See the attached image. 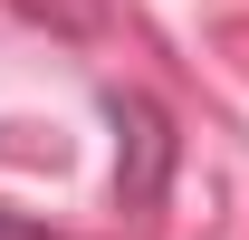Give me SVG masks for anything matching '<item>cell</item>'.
I'll return each mask as SVG.
<instances>
[{
    "label": "cell",
    "instance_id": "cell-1",
    "mask_svg": "<svg viewBox=\"0 0 249 240\" xmlns=\"http://www.w3.org/2000/svg\"><path fill=\"white\" fill-rule=\"evenodd\" d=\"M106 116H115V135H124V154H115L124 211H154L163 202V173H173V125H163L154 96H106Z\"/></svg>",
    "mask_w": 249,
    "mask_h": 240
},
{
    "label": "cell",
    "instance_id": "cell-2",
    "mask_svg": "<svg viewBox=\"0 0 249 240\" xmlns=\"http://www.w3.org/2000/svg\"><path fill=\"white\" fill-rule=\"evenodd\" d=\"M0 240H48V231H29V221H10V211H0Z\"/></svg>",
    "mask_w": 249,
    "mask_h": 240
}]
</instances>
